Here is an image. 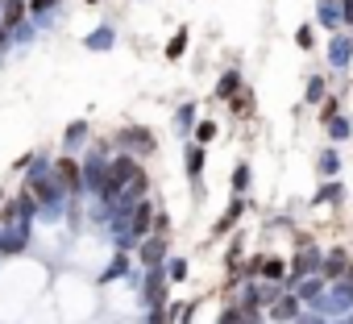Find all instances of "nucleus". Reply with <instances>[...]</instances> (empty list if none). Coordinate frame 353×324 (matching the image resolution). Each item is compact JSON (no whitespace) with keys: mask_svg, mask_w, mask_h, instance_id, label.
<instances>
[{"mask_svg":"<svg viewBox=\"0 0 353 324\" xmlns=\"http://www.w3.org/2000/svg\"><path fill=\"white\" fill-rule=\"evenodd\" d=\"M183 46H188V34L179 30V34L170 38V50H166V54H170V59H179V54H183Z\"/></svg>","mask_w":353,"mask_h":324,"instance_id":"5","label":"nucleus"},{"mask_svg":"<svg viewBox=\"0 0 353 324\" xmlns=\"http://www.w3.org/2000/svg\"><path fill=\"white\" fill-rule=\"evenodd\" d=\"M200 167H204V150L192 145V150H188V175H200Z\"/></svg>","mask_w":353,"mask_h":324,"instance_id":"2","label":"nucleus"},{"mask_svg":"<svg viewBox=\"0 0 353 324\" xmlns=\"http://www.w3.org/2000/svg\"><path fill=\"white\" fill-rule=\"evenodd\" d=\"M26 17V0H5V26H21Z\"/></svg>","mask_w":353,"mask_h":324,"instance_id":"1","label":"nucleus"},{"mask_svg":"<svg viewBox=\"0 0 353 324\" xmlns=\"http://www.w3.org/2000/svg\"><path fill=\"white\" fill-rule=\"evenodd\" d=\"M145 221H150V208H141V212H137V221H133V233H141V229H145Z\"/></svg>","mask_w":353,"mask_h":324,"instance_id":"8","label":"nucleus"},{"mask_svg":"<svg viewBox=\"0 0 353 324\" xmlns=\"http://www.w3.org/2000/svg\"><path fill=\"white\" fill-rule=\"evenodd\" d=\"M50 5H54V0H30V9H34V13H42V9H50Z\"/></svg>","mask_w":353,"mask_h":324,"instance_id":"9","label":"nucleus"},{"mask_svg":"<svg viewBox=\"0 0 353 324\" xmlns=\"http://www.w3.org/2000/svg\"><path fill=\"white\" fill-rule=\"evenodd\" d=\"M349 274H353V270H349Z\"/></svg>","mask_w":353,"mask_h":324,"instance_id":"12","label":"nucleus"},{"mask_svg":"<svg viewBox=\"0 0 353 324\" xmlns=\"http://www.w3.org/2000/svg\"><path fill=\"white\" fill-rule=\"evenodd\" d=\"M233 88H237V75H225V79H221V96H229Z\"/></svg>","mask_w":353,"mask_h":324,"instance_id":"7","label":"nucleus"},{"mask_svg":"<svg viewBox=\"0 0 353 324\" xmlns=\"http://www.w3.org/2000/svg\"><path fill=\"white\" fill-rule=\"evenodd\" d=\"M225 324H237V316H233V312H229V316H225Z\"/></svg>","mask_w":353,"mask_h":324,"instance_id":"10","label":"nucleus"},{"mask_svg":"<svg viewBox=\"0 0 353 324\" xmlns=\"http://www.w3.org/2000/svg\"><path fill=\"white\" fill-rule=\"evenodd\" d=\"M0 5H5V0H0Z\"/></svg>","mask_w":353,"mask_h":324,"instance_id":"11","label":"nucleus"},{"mask_svg":"<svg viewBox=\"0 0 353 324\" xmlns=\"http://www.w3.org/2000/svg\"><path fill=\"white\" fill-rule=\"evenodd\" d=\"M59 175H63V183H67V188H75V183H79V171H75V162H67V158L59 162Z\"/></svg>","mask_w":353,"mask_h":324,"instance_id":"3","label":"nucleus"},{"mask_svg":"<svg viewBox=\"0 0 353 324\" xmlns=\"http://www.w3.org/2000/svg\"><path fill=\"white\" fill-rule=\"evenodd\" d=\"M345 270V250H332V258L324 262V274H341Z\"/></svg>","mask_w":353,"mask_h":324,"instance_id":"4","label":"nucleus"},{"mask_svg":"<svg viewBox=\"0 0 353 324\" xmlns=\"http://www.w3.org/2000/svg\"><path fill=\"white\" fill-rule=\"evenodd\" d=\"M274 316H279V320H291V316H295V299H283V303L274 307Z\"/></svg>","mask_w":353,"mask_h":324,"instance_id":"6","label":"nucleus"}]
</instances>
